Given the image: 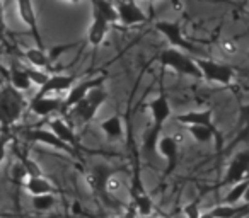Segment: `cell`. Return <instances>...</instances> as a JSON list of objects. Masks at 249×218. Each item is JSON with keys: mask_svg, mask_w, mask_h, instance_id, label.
I'll return each instance as SVG.
<instances>
[{"mask_svg": "<svg viewBox=\"0 0 249 218\" xmlns=\"http://www.w3.org/2000/svg\"><path fill=\"white\" fill-rule=\"evenodd\" d=\"M28 109V101L18 89L9 84L0 90V125L5 128L14 126Z\"/></svg>", "mask_w": 249, "mask_h": 218, "instance_id": "1", "label": "cell"}, {"mask_svg": "<svg viewBox=\"0 0 249 218\" xmlns=\"http://www.w3.org/2000/svg\"><path fill=\"white\" fill-rule=\"evenodd\" d=\"M149 111L152 115V128L149 130L147 133L145 140H143V149L147 152H154L157 147V142H159V136H160V130H162L164 123L171 118V104L167 96L164 94H159L156 96L152 101L149 102Z\"/></svg>", "mask_w": 249, "mask_h": 218, "instance_id": "2", "label": "cell"}, {"mask_svg": "<svg viewBox=\"0 0 249 218\" xmlns=\"http://www.w3.org/2000/svg\"><path fill=\"white\" fill-rule=\"evenodd\" d=\"M159 62L162 67L171 68L173 72L179 73V75H186V77H193V79H201V72L198 68L195 58H191L186 51L179 48H169L162 50L159 55Z\"/></svg>", "mask_w": 249, "mask_h": 218, "instance_id": "3", "label": "cell"}, {"mask_svg": "<svg viewBox=\"0 0 249 218\" xmlns=\"http://www.w3.org/2000/svg\"><path fill=\"white\" fill-rule=\"evenodd\" d=\"M107 99V92L103 85H97V87H92V89L87 92V96L84 97L82 101L72 106L69 109V115L73 116V119L79 123H89L94 119V116L97 115L99 111V107L106 102Z\"/></svg>", "mask_w": 249, "mask_h": 218, "instance_id": "4", "label": "cell"}, {"mask_svg": "<svg viewBox=\"0 0 249 218\" xmlns=\"http://www.w3.org/2000/svg\"><path fill=\"white\" fill-rule=\"evenodd\" d=\"M195 62L201 72V79H205L207 82L229 85L234 80V70L225 63L215 62V60L205 58V56H195Z\"/></svg>", "mask_w": 249, "mask_h": 218, "instance_id": "5", "label": "cell"}, {"mask_svg": "<svg viewBox=\"0 0 249 218\" xmlns=\"http://www.w3.org/2000/svg\"><path fill=\"white\" fill-rule=\"evenodd\" d=\"M156 29L171 43V46L174 48H179L183 51L190 53V55H198V48L190 43L183 34V29H181L179 22H171V21H157Z\"/></svg>", "mask_w": 249, "mask_h": 218, "instance_id": "6", "label": "cell"}, {"mask_svg": "<svg viewBox=\"0 0 249 218\" xmlns=\"http://www.w3.org/2000/svg\"><path fill=\"white\" fill-rule=\"evenodd\" d=\"M114 7L118 12V22L121 26L132 28L137 24H143L147 22V16L142 9L139 7L137 0H116Z\"/></svg>", "mask_w": 249, "mask_h": 218, "instance_id": "7", "label": "cell"}, {"mask_svg": "<svg viewBox=\"0 0 249 218\" xmlns=\"http://www.w3.org/2000/svg\"><path fill=\"white\" fill-rule=\"evenodd\" d=\"M16 7H18V14H19V17H21L22 24L31 31L33 38H35V41H36V46L45 48L41 34H39L38 17H36V11H35L33 0H16Z\"/></svg>", "mask_w": 249, "mask_h": 218, "instance_id": "8", "label": "cell"}, {"mask_svg": "<svg viewBox=\"0 0 249 218\" xmlns=\"http://www.w3.org/2000/svg\"><path fill=\"white\" fill-rule=\"evenodd\" d=\"M63 97L60 96H35L28 102V109L38 118H48L53 113L62 111Z\"/></svg>", "mask_w": 249, "mask_h": 218, "instance_id": "9", "label": "cell"}, {"mask_svg": "<svg viewBox=\"0 0 249 218\" xmlns=\"http://www.w3.org/2000/svg\"><path fill=\"white\" fill-rule=\"evenodd\" d=\"M22 136L29 142L35 143H41V145L52 147L55 150H63V152H70V147L65 145L52 130L46 128H28L22 132Z\"/></svg>", "mask_w": 249, "mask_h": 218, "instance_id": "10", "label": "cell"}, {"mask_svg": "<svg viewBox=\"0 0 249 218\" xmlns=\"http://www.w3.org/2000/svg\"><path fill=\"white\" fill-rule=\"evenodd\" d=\"M104 82V77H96V79H90V80H84V82H79V84H73L69 90H67V96L63 97V107L62 111L67 113L72 106H75L79 101H82L84 97L87 96L92 87H97V85H103Z\"/></svg>", "mask_w": 249, "mask_h": 218, "instance_id": "11", "label": "cell"}, {"mask_svg": "<svg viewBox=\"0 0 249 218\" xmlns=\"http://www.w3.org/2000/svg\"><path fill=\"white\" fill-rule=\"evenodd\" d=\"M249 177V150L244 152H239L234 155V159L231 160L227 167V172H225V184H235L239 181Z\"/></svg>", "mask_w": 249, "mask_h": 218, "instance_id": "12", "label": "cell"}, {"mask_svg": "<svg viewBox=\"0 0 249 218\" xmlns=\"http://www.w3.org/2000/svg\"><path fill=\"white\" fill-rule=\"evenodd\" d=\"M75 82L73 75H65V73H50L48 80L38 89L35 96H53V94L67 92Z\"/></svg>", "mask_w": 249, "mask_h": 218, "instance_id": "13", "label": "cell"}, {"mask_svg": "<svg viewBox=\"0 0 249 218\" xmlns=\"http://www.w3.org/2000/svg\"><path fill=\"white\" fill-rule=\"evenodd\" d=\"M109 26H111L109 22H107L99 12L92 9V21H90L89 31H87V43H89L92 48H99L104 39H106Z\"/></svg>", "mask_w": 249, "mask_h": 218, "instance_id": "14", "label": "cell"}, {"mask_svg": "<svg viewBox=\"0 0 249 218\" xmlns=\"http://www.w3.org/2000/svg\"><path fill=\"white\" fill-rule=\"evenodd\" d=\"M48 128L62 140L65 145H69L70 149L79 145V140H77V135L73 132V128L65 121L63 118H52L48 121Z\"/></svg>", "mask_w": 249, "mask_h": 218, "instance_id": "15", "label": "cell"}, {"mask_svg": "<svg viewBox=\"0 0 249 218\" xmlns=\"http://www.w3.org/2000/svg\"><path fill=\"white\" fill-rule=\"evenodd\" d=\"M157 152L166 159L167 162V172L176 167V162H178V155H179V145H178L176 138L174 136H162L159 138L157 142Z\"/></svg>", "mask_w": 249, "mask_h": 218, "instance_id": "16", "label": "cell"}, {"mask_svg": "<svg viewBox=\"0 0 249 218\" xmlns=\"http://www.w3.org/2000/svg\"><path fill=\"white\" fill-rule=\"evenodd\" d=\"M179 125L193 126V125H203V126H213V111L212 109H201V111H188L183 115L174 116Z\"/></svg>", "mask_w": 249, "mask_h": 218, "instance_id": "17", "label": "cell"}, {"mask_svg": "<svg viewBox=\"0 0 249 218\" xmlns=\"http://www.w3.org/2000/svg\"><path fill=\"white\" fill-rule=\"evenodd\" d=\"M22 187H24V191L29 196L46 194V193H53V191H55L53 184L50 183L43 174H39V176H28L24 183H22Z\"/></svg>", "mask_w": 249, "mask_h": 218, "instance_id": "18", "label": "cell"}, {"mask_svg": "<svg viewBox=\"0 0 249 218\" xmlns=\"http://www.w3.org/2000/svg\"><path fill=\"white\" fill-rule=\"evenodd\" d=\"M24 58H26V62L29 63V67L48 70V72L52 70L53 62L50 60V55L45 51V48H39V46H35V48H28L24 51Z\"/></svg>", "mask_w": 249, "mask_h": 218, "instance_id": "19", "label": "cell"}, {"mask_svg": "<svg viewBox=\"0 0 249 218\" xmlns=\"http://www.w3.org/2000/svg\"><path fill=\"white\" fill-rule=\"evenodd\" d=\"M190 135L193 136L195 142L198 143H208L212 140H217V145H222V138L220 133L215 130V126H203V125H193V126H186Z\"/></svg>", "mask_w": 249, "mask_h": 218, "instance_id": "20", "label": "cell"}, {"mask_svg": "<svg viewBox=\"0 0 249 218\" xmlns=\"http://www.w3.org/2000/svg\"><path fill=\"white\" fill-rule=\"evenodd\" d=\"M99 126L107 138H111V140L123 138V123H121L120 116H109V118H106L104 121H101Z\"/></svg>", "mask_w": 249, "mask_h": 218, "instance_id": "21", "label": "cell"}, {"mask_svg": "<svg viewBox=\"0 0 249 218\" xmlns=\"http://www.w3.org/2000/svg\"><path fill=\"white\" fill-rule=\"evenodd\" d=\"M11 85L14 87V89H18L19 92H28V90L31 89L33 82H31V79H29L26 67H22V68L14 67V68L11 70Z\"/></svg>", "mask_w": 249, "mask_h": 218, "instance_id": "22", "label": "cell"}, {"mask_svg": "<svg viewBox=\"0 0 249 218\" xmlns=\"http://www.w3.org/2000/svg\"><path fill=\"white\" fill-rule=\"evenodd\" d=\"M132 196H133V206H135L137 213H139L140 217L149 218L150 215L154 213L152 200H150V198L147 196L143 191H133Z\"/></svg>", "mask_w": 249, "mask_h": 218, "instance_id": "23", "label": "cell"}, {"mask_svg": "<svg viewBox=\"0 0 249 218\" xmlns=\"http://www.w3.org/2000/svg\"><path fill=\"white\" fill-rule=\"evenodd\" d=\"M90 4H92L94 11L99 12L109 24H116L118 22V12L113 2H109V0H90Z\"/></svg>", "mask_w": 249, "mask_h": 218, "instance_id": "24", "label": "cell"}, {"mask_svg": "<svg viewBox=\"0 0 249 218\" xmlns=\"http://www.w3.org/2000/svg\"><path fill=\"white\" fill-rule=\"evenodd\" d=\"M248 186H249V177H246V179H242V181H239V183L232 184L231 191L225 194L224 203L235 204V203H239V201H242V198H244V193H246V189H248Z\"/></svg>", "mask_w": 249, "mask_h": 218, "instance_id": "25", "label": "cell"}, {"mask_svg": "<svg viewBox=\"0 0 249 218\" xmlns=\"http://www.w3.org/2000/svg\"><path fill=\"white\" fill-rule=\"evenodd\" d=\"M56 200L53 193H46V194H36V196H31V206L33 210L36 211H50L53 206H55Z\"/></svg>", "mask_w": 249, "mask_h": 218, "instance_id": "26", "label": "cell"}, {"mask_svg": "<svg viewBox=\"0 0 249 218\" xmlns=\"http://www.w3.org/2000/svg\"><path fill=\"white\" fill-rule=\"evenodd\" d=\"M111 174H113V170H111L107 166H97L96 169H94L92 179H94V183H96V187L99 191L103 189V193H106V191H104V186H106V181Z\"/></svg>", "mask_w": 249, "mask_h": 218, "instance_id": "27", "label": "cell"}, {"mask_svg": "<svg viewBox=\"0 0 249 218\" xmlns=\"http://www.w3.org/2000/svg\"><path fill=\"white\" fill-rule=\"evenodd\" d=\"M26 70H28V75H29V79H31L33 85L41 87L43 84H45L46 80H48V77H50V72H48V70L35 68V67H26Z\"/></svg>", "mask_w": 249, "mask_h": 218, "instance_id": "28", "label": "cell"}, {"mask_svg": "<svg viewBox=\"0 0 249 218\" xmlns=\"http://www.w3.org/2000/svg\"><path fill=\"white\" fill-rule=\"evenodd\" d=\"M26 177H28V170H26L24 164H22V162L12 164V167H11V179L14 181V183L22 184L26 181Z\"/></svg>", "mask_w": 249, "mask_h": 218, "instance_id": "29", "label": "cell"}, {"mask_svg": "<svg viewBox=\"0 0 249 218\" xmlns=\"http://www.w3.org/2000/svg\"><path fill=\"white\" fill-rule=\"evenodd\" d=\"M9 142H11V135L5 132L0 133V167L4 166L5 159H7V147Z\"/></svg>", "mask_w": 249, "mask_h": 218, "instance_id": "30", "label": "cell"}, {"mask_svg": "<svg viewBox=\"0 0 249 218\" xmlns=\"http://www.w3.org/2000/svg\"><path fill=\"white\" fill-rule=\"evenodd\" d=\"M22 164H24L26 170H28V176H39L41 172V167L38 166V162L33 159H29V157H24V159L21 160Z\"/></svg>", "mask_w": 249, "mask_h": 218, "instance_id": "31", "label": "cell"}, {"mask_svg": "<svg viewBox=\"0 0 249 218\" xmlns=\"http://www.w3.org/2000/svg\"><path fill=\"white\" fill-rule=\"evenodd\" d=\"M183 213L186 218H200L201 211H200V206H198V203H190L186 204V206L183 208Z\"/></svg>", "mask_w": 249, "mask_h": 218, "instance_id": "32", "label": "cell"}, {"mask_svg": "<svg viewBox=\"0 0 249 218\" xmlns=\"http://www.w3.org/2000/svg\"><path fill=\"white\" fill-rule=\"evenodd\" d=\"M5 33V17H4V11H2V5H0V34Z\"/></svg>", "mask_w": 249, "mask_h": 218, "instance_id": "33", "label": "cell"}, {"mask_svg": "<svg viewBox=\"0 0 249 218\" xmlns=\"http://www.w3.org/2000/svg\"><path fill=\"white\" fill-rule=\"evenodd\" d=\"M200 218H215V217L212 215V211H207V213H201Z\"/></svg>", "mask_w": 249, "mask_h": 218, "instance_id": "34", "label": "cell"}, {"mask_svg": "<svg viewBox=\"0 0 249 218\" xmlns=\"http://www.w3.org/2000/svg\"><path fill=\"white\" fill-rule=\"evenodd\" d=\"M242 201H244V203H249V186H248V189H246V193H244V198H242Z\"/></svg>", "mask_w": 249, "mask_h": 218, "instance_id": "35", "label": "cell"}, {"mask_svg": "<svg viewBox=\"0 0 249 218\" xmlns=\"http://www.w3.org/2000/svg\"><path fill=\"white\" fill-rule=\"evenodd\" d=\"M242 115H244V118H248V119H249V104L244 107V111H242Z\"/></svg>", "mask_w": 249, "mask_h": 218, "instance_id": "36", "label": "cell"}, {"mask_svg": "<svg viewBox=\"0 0 249 218\" xmlns=\"http://www.w3.org/2000/svg\"><path fill=\"white\" fill-rule=\"evenodd\" d=\"M62 2H67V4H79L82 0H62Z\"/></svg>", "mask_w": 249, "mask_h": 218, "instance_id": "37", "label": "cell"}, {"mask_svg": "<svg viewBox=\"0 0 249 218\" xmlns=\"http://www.w3.org/2000/svg\"><path fill=\"white\" fill-rule=\"evenodd\" d=\"M2 132H4V126H2V125H0V133H2Z\"/></svg>", "mask_w": 249, "mask_h": 218, "instance_id": "38", "label": "cell"}, {"mask_svg": "<svg viewBox=\"0 0 249 218\" xmlns=\"http://www.w3.org/2000/svg\"><path fill=\"white\" fill-rule=\"evenodd\" d=\"M147 2H157V0H147Z\"/></svg>", "mask_w": 249, "mask_h": 218, "instance_id": "39", "label": "cell"}, {"mask_svg": "<svg viewBox=\"0 0 249 218\" xmlns=\"http://www.w3.org/2000/svg\"><path fill=\"white\" fill-rule=\"evenodd\" d=\"M248 56H249V53H248Z\"/></svg>", "mask_w": 249, "mask_h": 218, "instance_id": "40", "label": "cell"}]
</instances>
